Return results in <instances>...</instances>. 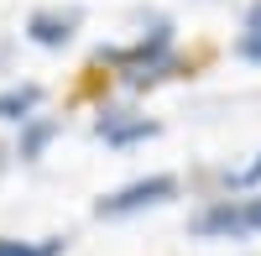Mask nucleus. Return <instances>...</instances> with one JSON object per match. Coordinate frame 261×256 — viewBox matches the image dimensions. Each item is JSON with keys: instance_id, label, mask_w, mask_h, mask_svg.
<instances>
[{"instance_id": "f257e3e1", "label": "nucleus", "mask_w": 261, "mask_h": 256, "mask_svg": "<svg viewBox=\"0 0 261 256\" xmlns=\"http://www.w3.org/2000/svg\"><path fill=\"white\" fill-rule=\"evenodd\" d=\"M94 63L115 68V79L125 84V89H151V84H162V79H172V73L183 68L178 27L157 16L141 37H130V42H105V47H94Z\"/></svg>"}, {"instance_id": "f03ea898", "label": "nucleus", "mask_w": 261, "mask_h": 256, "mask_svg": "<svg viewBox=\"0 0 261 256\" xmlns=\"http://www.w3.org/2000/svg\"><path fill=\"white\" fill-rule=\"evenodd\" d=\"M183 194V178L178 173H146V178H130L120 188H110V194L94 199V220H130L141 215V209H162Z\"/></svg>"}, {"instance_id": "7ed1b4c3", "label": "nucleus", "mask_w": 261, "mask_h": 256, "mask_svg": "<svg viewBox=\"0 0 261 256\" xmlns=\"http://www.w3.org/2000/svg\"><path fill=\"white\" fill-rule=\"evenodd\" d=\"M188 230H193L199 241H246V236H251V230H246V204L235 199V194L204 199L199 209H193Z\"/></svg>"}, {"instance_id": "20e7f679", "label": "nucleus", "mask_w": 261, "mask_h": 256, "mask_svg": "<svg viewBox=\"0 0 261 256\" xmlns=\"http://www.w3.org/2000/svg\"><path fill=\"white\" fill-rule=\"evenodd\" d=\"M79 27H84L79 6H37L27 16V42H32V47H47V53H63L79 37Z\"/></svg>"}, {"instance_id": "39448f33", "label": "nucleus", "mask_w": 261, "mask_h": 256, "mask_svg": "<svg viewBox=\"0 0 261 256\" xmlns=\"http://www.w3.org/2000/svg\"><path fill=\"white\" fill-rule=\"evenodd\" d=\"M94 136L105 146H115V152H125V146H141L151 136H162V120H151L141 110H99L94 115Z\"/></svg>"}, {"instance_id": "423d86ee", "label": "nucleus", "mask_w": 261, "mask_h": 256, "mask_svg": "<svg viewBox=\"0 0 261 256\" xmlns=\"http://www.w3.org/2000/svg\"><path fill=\"white\" fill-rule=\"evenodd\" d=\"M63 131V120L58 115H32V120H21V136H16V157L21 162H42V152L53 146V136Z\"/></svg>"}, {"instance_id": "0eeeda50", "label": "nucleus", "mask_w": 261, "mask_h": 256, "mask_svg": "<svg viewBox=\"0 0 261 256\" xmlns=\"http://www.w3.org/2000/svg\"><path fill=\"white\" fill-rule=\"evenodd\" d=\"M37 105H42V84H6L0 89V120H32L37 115Z\"/></svg>"}, {"instance_id": "6e6552de", "label": "nucleus", "mask_w": 261, "mask_h": 256, "mask_svg": "<svg viewBox=\"0 0 261 256\" xmlns=\"http://www.w3.org/2000/svg\"><path fill=\"white\" fill-rule=\"evenodd\" d=\"M235 58L261 68V0H251L246 16H241V32H235Z\"/></svg>"}, {"instance_id": "1a4fd4ad", "label": "nucleus", "mask_w": 261, "mask_h": 256, "mask_svg": "<svg viewBox=\"0 0 261 256\" xmlns=\"http://www.w3.org/2000/svg\"><path fill=\"white\" fill-rule=\"evenodd\" d=\"M63 236H37V241H16V236H0V256H63Z\"/></svg>"}, {"instance_id": "9d476101", "label": "nucleus", "mask_w": 261, "mask_h": 256, "mask_svg": "<svg viewBox=\"0 0 261 256\" xmlns=\"http://www.w3.org/2000/svg\"><path fill=\"white\" fill-rule=\"evenodd\" d=\"M256 188H261V146L251 152V162H241L235 173H225V194H235V199L256 194Z\"/></svg>"}, {"instance_id": "9b49d317", "label": "nucleus", "mask_w": 261, "mask_h": 256, "mask_svg": "<svg viewBox=\"0 0 261 256\" xmlns=\"http://www.w3.org/2000/svg\"><path fill=\"white\" fill-rule=\"evenodd\" d=\"M241 204H246V230H251V236H261V188H256V194H246Z\"/></svg>"}]
</instances>
